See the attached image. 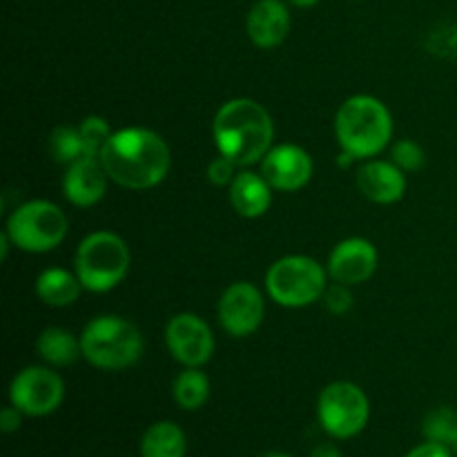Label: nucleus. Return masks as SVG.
<instances>
[{"instance_id":"nucleus-1","label":"nucleus","mask_w":457,"mask_h":457,"mask_svg":"<svg viewBox=\"0 0 457 457\" xmlns=\"http://www.w3.org/2000/svg\"><path fill=\"white\" fill-rule=\"evenodd\" d=\"M98 159L110 181L128 190H150L159 186L172 165L168 143L161 134L147 128H125L112 132Z\"/></svg>"},{"instance_id":"nucleus-2","label":"nucleus","mask_w":457,"mask_h":457,"mask_svg":"<svg viewBox=\"0 0 457 457\" xmlns=\"http://www.w3.org/2000/svg\"><path fill=\"white\" fill-rule=\"evenodd\" d=\"M214 145L219 154L230 159L237 168L262 163L270 152L275 125L262 103L253 98H232L214 114Z\"/></svg>"},{"instance_id":"nucleus-3","label":"nucleus","mask_w":457,"mask_h":457,"mask_svg":"<svg viewBox=\"0 0 457 457\" xmlns=\"http://www.w3.org/2000/svg\"><path fill=\"white\" fill-rule=\"evenodd\" d=\"M335 137L342 152L357 161H369L388 147L393 138V116L379 98L357 94L346 98L335 116Z\"/></svg>"},{"instance_id":"nucleus-4","label":"nucleus","mask_w":457,"mask_h":457,"mask_svg":"<svg viewBox=\"0 0 457 457\" xmlns=\"http://www.w3.org/2000/svg\"><path fill=\"white\" fill-rule=\"evenodd\" d=\"M83 357L101 370H125L143 355V335L129 320L101 315L80 333Z\"/></svg>"},{"instance_id":"nucleus-5","label":"nucleus","mask_w":457,"mask_h":457,"mask_svg":"<svg viewBox=\"0 0 457 457\" xmlns=\"http://www.w3.org/2000/svg\"><path fill=\"white\" fill-rule=\"evenodd\" d=\"M129 248L116 232L98 230L76 248L74 272L89 293H110L128 277Z\"/></svg>"},{"instance_id":"nucleus-6","label":"nucleus","mask_w":457,"mask_h":457,"mask_svg":"<svg viewBox=\"0 0 457 457\" xmlns=\"http://www.w3.org/2000/svg\"><path fill=\"white\" fill-rule=\"evenodd\" d=\"M268 295L286 308H303L324 297L328 288V270L306 254H288L268 268Z\"/></svg>"},{"instance_id":"nucleus-7","label":"nucleus","mask_w":457,"mask_h":457,"mask_svg":"<svg viewBox=\"0 0 457 457\" xmlns=\"http://www.w3.org/2000/svg\"><path fill=\"white\" fill-rule=\"evenodd\" d=\"M65 212L56 204L45 199H34L21 204L7 219L4 232L22 253L40 254L58 248L67 237Z\"/></svg>"},{"instance_id":"nucleus-8","label":"nucleus","mask_w":457,"mask_h":457,"mask_svg":"<svg viewBox=\"0 0 457 457\" xmlns=\"http://www.w3.org/2000/svg\"><path fill=\"white\" fill-rule=\"evenodd\" d=\"M317 420L335 440H351L360 436L370 420V402L366 393L353 382L328 384L317 400Z\"/></svg>"},{"instance_id":"nucleus-9","label":"nucleus","mask_w":457,"mask_h":457,"mask_svg":"<svg viewBox=\"0 0 457 457\" xmlns=\"http://www.w3.org/2000/svg\"><path fill=\"white\" fill-rule=\"evenodd\" d=\"M65 400V384L47 366H27L9 384V404L27 418H45L58 411Z\"/></svg>"},{"instance_id":"nucleus-10","label":"nucleus","mask_w":457,"mask_h":457,"mask_svg":"<svg viewBox=\"0 0 457 457\" xmlns=\"http://www.w3.org/2000/svg\"><path fill=\"white\" fill-rule=\"evenodd\" d=\"M165 344L179 364L201 369L214 355V335L195 312H179L165 326Z\"/></svg>"},{"instance_id":"nucleus-11","label":"nucleus","mask_w":457,"mask_h":457,"mask_svg":"<svg viewBox=\"0 0 457 457\" xmlns=\"http://www.w3.org/2000/svg\"><path fill=\"white\" fill-rule=\"evenodd\" d=\"M266 302L257 286L237 281L223 290L219 299V321L230 337H248L263 324Z\"/></svg>"},{"instance_id":"nucleus-12","label":"nucleus","mask_w":457,"mask_h":457,"mask_svg":"<svg viewBox=\"0 0 457 457\" xmlns=\"http://www.w3.org/2000/svg\"><path fill=\"white\" fill-rule=\"evenodd\" d=\"M262 174L272 190L297 192L311 181L312 159L302 145L281 143L270 147V152L262 159Z\"/></svg>"},{"instance_id":"nucleus-13","label":"nucleus","mask_w":457,"mask_h":457,"mask_svg":"<svg viewBox=\"0 0 457 457\" xmlns=\"http://www.w3.org/2000/svg\"><path fill=\"white\" fill-rule=\"evenodd\" d=\"M378 248L369 239L351 237L339 241L328 257V277L346 286H360L378 270Z\"/></svg>"},{"instance_id":"nucleus-14","label":"nucleus","mask_w":457,"mask_h":457,"mask_svg":"<svg viewBox=\"0 0 457 457\" xmlns=\"http://www.w3.org/2000/svg\"><path fill=\"white\" fill-rule=\"evenodd\" d=\"M107 177L101 159L96 156H80L79 161L67 165L62 177V195L76 208H92L105 196Z\"/></svg>"},{"instance_id":"nucleus-15","label":"nucleus","mask_w":457,"mask_h":457,"mask_svg":"<svg viewBox=\"0 0 457 457\" xmlns=\"http://www.w3.org/2000/svg\"><path fill=\"white\" fill-rule=\"evenodd\" d=\"M357 187L373 204H397L406 195V172L393 161L369 159L357 170Z\"/></svg>"},{"instance_id":"nucleus-16","label":"nucleus","mask_w":457,"mask_h":457,"mask_svg":"<svg viewBox=\"0 0 457 457\" xmlns=\"http://www.w3.org/2000/svg\"><path fill=\"white\" fill-rule=\"evenodd\" d=\"M245 31L257 47H279L290 31V12L284 0H257L245 16Z\"/></svg>"},{"instance_id":"nucleus-17","label":"nucleus","mask_w":457,"mask_h":457,"mask_svg":"<svg viewBox=\"0 0 457 457\" xmlns=\"http://www.w3.org/2000/svg\"><path fill=\"white\" fill-rule=\"evenodd\" d=\"M230 204L239 217L257 219L270 210L272 186L263 179L262 172L241 170L230 183Z\"/></svg>"},{"instance_id":"nucleus-18","label":"nucleus","mask_w":457,"mask_h":457,"mask_svg":"<svg viewBox=\"0 0 457 457\" xmlns=\"http://www.w3.org/2000/svg\"><path fill=\"white\" fill-rule=\"evenodd\" d=\"M83 284L76 277V272L65 270V268H47L36 279V295L43 303L52 308L71 306L80 297Z\"/></svg>"},{"instance_id":"nucleus-19","label":"nucleus","mask_w":457,"mask_h":457,"mask_svg":"<svg viewBox=\"0 0 457 457\" xmlns=\"http://www.w3.org/2000/svg\"><path fill=\"white\" fill-rule=\"evenodd\" d=\"M187 440L179 424L154 422L141 437V457H186Z\"/></svg>"},{"instance_id":"nucleus-20","label":"nucleus","mask_w":457,"mask_h":457,"mask_svg":"<svg viewBox=\"0 0 457 457\" xmlns=\"http://www.w3.org/2000/svg\"><path fill=\"white\" fill-rule=\"evenodd\" d=\"M36 351L49 366H58V369L74 364L79 357H83L80 339H76L70 330L58 328V326H49L38 335Z\"/></svg>"},{"instance_id":"nucleus-21","label":"nucleus","mask_w":457,"mask_h":457,"mask_svg":"<svg viewBox=\"0 0 457 457\" xmlns=\"http://www.w3.org/2000/svg\"><path fill=\"white\" fill-rule=\"evenodd\" d=\"M172 397L183 411H196L210 400V379L204 370L186 369L174 378Z\"/></svg>"},{"instance_id":"nucleus-22","label":"nucleus","mask_w":457,"mask_h":457,"mask_svg":"<svg viewBox=\"0 0 457 457\" xmlns=\"http://www.w3.org/2000/svg\"><path fill=\"white\" fill-rule=\"evenodd\" d=\"M424 440L436 442V445L449 446L453 449L457 440V413L451 406H440V409H433L431 413L424 418L422 424Z\"/></svg>"},{"instance_id":"nucleus-23","label":"nucleus","mask_w":457,"mask_h":457,"mask_svg":"<svg viewBox=\"0 0 457 457\" xmlns=\"http://www.w3.org/2000/svg\"><path fill=\"white\" fill-rule=\"evenodd\" d=\"M49 154L58 163H74L80 156H85L83 152V138H80L79 125H58L49 134Z\"/></svg>"},{"instance_id":"nucleus-24","label":"nucleus","mask_w":457,"mask_h":457,"mask_svg":"<svg viewBox=\"0 0 457 457\" xmlns=\"http://www.w3.org/2000/svg\"><path fill=\"white\" fill-rule=\"evenodd\" d=\"M80 138H83L85 156H101L103 147L107 145L112 137V129L103 116H85L79 125Z\"/></svg>"},{"instance_id":"nucleus-25","label":"nucleus","mask_w":457,"mask_h":457,"mask_svg":"<svg viewBox=\"0 0 457 457\" xmlns=\"http://www.w3.org/2000/svg\"><path fill=\"white\" fill-rule=\"evenodd\" d=\"M391 156L393 163L406 174L418 172V170H422L424 163H427V154H424L422 145L415 143L413 138H402V141H397L395 145H393Z\"/></svg>"},{"instance_id":"nucleus-26","label":"nucleus","mask_w":457,"mask_h":457,"mask_svg":"<svg viewBox=\"0 0 457 457\" xmlns=\"http://www.w3.org/2000/svg\"><path fill=\"white\" fill-rule=\"evenodd\" d=\"M321 299H324L326 308H328V311L337 317L346 315V312L353 308L351 286L339 284V281H333V284L324 290V297Z\"/></svg>"},{"instance_id":"nucleus-27","label":"nucleus","mask_w":457,"mask_h":457,"mask_svg":"<svg viewBox=\"0 0 457 457\" xmlns=\"http://www.w3.org/2000/svg\"><path fill=\"white\" fill-rule=\"evenodd\" d=\"M237 165L232 163L230 159H226V156L219 154L217 159H212L208 163V181L214 183V186H230L232 181H235L237 172H235Z\"/></svg>"},{"instance_id":"nucleus-28","label":"nucleus","mask_w":457,"mask_h":457,"mask_svg":"<svg viewBox=\"0 0 457 457\" xmlns=\"http://www.w3.org/2000/svg\"><path fill=\"white\" fill-rule=\"evenodd\" d=\"M406 457H453V449L436 445V442H422L413 451H409Z\"/></svg>"},{"instance_id":"nucleus-29","label":"nucleus","mask_w":457,"mask_h":457,"mask_svg":"<svg viewBox=\"0 0 457 457\" xmlns=\"http://www.w3.org/2000/svg\"><path fill=\"white\" fill-rule=\"evenodd\" d=\"M22 424V413L16 409V406H4L3 413H0V428H3V433H16L18 428H21Z\"/></svg>"},{"instance_id":"nucleus-30","label":"nucleus","mask_w":457,"mask_h":457,"mask_svg":"<svg viewBox=\"0 0 457 457\" xmlns=\"http://www.w3.org/2000/svg\"><path fill=\"white\" fill-rule=\"evenodd\" d=\"M311 457H344V455L335 445H320L312 449Z\"/></svg>"},{"instance_id":"nucleus-31","label":"nucleus","mask_w":457,"mask_h":457,"mask_svg":"<svg viewBox=\"0 0 457 457\" xmlns=\"http://www.w3.org/2000/svg\"><path fill=\"white\" fill-rule=\"evenodd\" d=\"M290 3H293L295 7H299V9H308V7H315L320 0H290Z\"/></svg>"},{"instance_id":"nucleus-32","label":"nucleus","mask_w":457,"mask_h":457,"mask_svg":"<svg viewBox=\"0 0 457 457\" xmlns=\"http://www.w3.org/2000/svg\"><path fill=\"white\" fill-rule=\"evenodd\" d=\"M259 457H295V455L286 453V451H268V453H263V455H259Z\"/></svg>"},{"instance_id":"nucleus-33","label":"nucleus","mask_w":457,"mask_h":457,"mask_svg":"<svg viewBox=\"0 0 457 457\" xmlns=\"http://www.w3.org/2000/svg\"><path fill=\"white\" fill-rule=\"evenodd\" d=\"M453 451L457 453V440H455V445H453Z\"/></svg>"}]
</instances>
